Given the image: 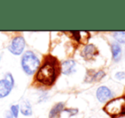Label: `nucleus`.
Instances as JSON below:
<instances>
[{
    "mask_svg": "<svg viewBox=\"0 0 125 118\" xmlns=\"http://www.w3.org/2000/svg\"><path fill=\"white\" fill-rule=\"evenodd\" d=\"M56 77V69L54 63L47 61L42 65L38 69L36 75V79L40 83L44 85H51L54 81Z\"/></svg>",
    "mask_w": 125,
    "mask_h": 118,
    "instance_id": "nucleus-1",
    "label": "nucleus"
},
{
    "mask_svg": "<svg viewBox=\"0 0 125 118\" xmlns=\"http://www.w3.org/2000/svg\"><path fill=\"white\" fill-rule=\"evenodd\" d=\"M113 37L117 42L121 44H125V32H114Z\"/></svg>",
    "mask_w": 125,
    "mask_h": 118,
    "instance_id": "nucleus-13",
    "label": "nucleus"
},
{
    "mask_svg": "<svg viewBox=\"0 0 125 118\" xmlns=\"http://www.w3.org/2000/svg\"><path fill=\"white\" fill-rule=\"evenodd\" d=\"M104 76H105V72L100 70V71L97 72V73H95L94 75H92V78H91L90 80H101Z\"/></svg>",
    "mask_w": 125,
    "mask_h": 118,
    "instance_id": "nucleus-15",
    "label": "nucleus"
},
{
    "mask_svg": "<svg viewBox=\"0 0 125 118\" xmlns=\"http://www.w3.org/2000/svg\"><path fill=\"white\" fill-rule=\"evenodd\" d=\"M15 86V80L10 73H6L4 78L0 80V98L7 97Z\"/></svg>",
    "mask_w": 125,
    "mask_h": 118,
    "instance_id": "nucleus-4",
    "label": "nucleus"
},
{
    "mask_svg": "<svg viewBox=\"0 0 125 118\" xmlns=\"http://www.w3.org/2000/svg\"><path fill=\"white\" fill-rule=\"evenodd\" d=\"M6 118H15V117L11 115V113H10V112H7V113H6Z\"/></svg>",
    "mask_w": 125,
    "mask_h": 118,
    "instance_id": "nucleus-18",
    "label": "nucleus"
},
{
    "mask_svg": "<svg viewBox=\"0 0 125 118\" xmlns=\"http://www.w3.org/2000/svg\"><path fill=\"white\" fill-rule=\"evenodd\" d=\"M19 111H20V105H12L11 108H10V113H11V115L15 118L18 117Z\"/></svg>",
    "mask_w": 125,
    "mask_h": 118,
    "instance_id": "nucleus-14",
    "label": "nucleus"
},
{
    "mask_svg": "<svg viewBox=\"0 0 125 118\" xmlns=\"http://www.w3.org/2000/svg\"><path fill=\"white\" fill-rule=\"evenodd\" d=\"M112 57L116 62H118L122 57V50H121L120 45L117 43H114L112 45Z\"/></svg>",
    "mask_w": 125,
    "mask_h": 118,
    "instance_id": "nucleus-10",
    "label": "nucleus"
},
{
    "mask_svg": "<svg viewBox=\"0 0 125 118\" xmlns=\"http://www.w3.org/2000/svg\"><path fill=\"white\" fill-rule=\"evenodd\" d=\"M96 97L100 102L103 103L112 97V92L108 87L102 86V87H100L96 92Z\"/></svg>",
    "mask_w": 125,
    "mask_h": 118,
    "instance_id": "nucleus-6",
    "label": "nucleus"
},
{
    "mask_svg": "<svg viewBox=\"0 0 125 118\" xmlns=\"http://www.w3.org/2000/svg\"><path fill=\"white\" fill-rule=\"evenodd\" d=\"M114 118H125V116H120V117H116Z\"/></svg>",
    "mask_w": 125,
    "mask_h": 118,
    "instance_id": "nucleus-19",
    "label": "nucleus"
},
{
    "mask_svg": "<svg viewBox=\"0 0 125 118\" xmlns=\"http://www.w3.org/2000/svg\"><path fill=\"white\" fill-rule=\"evenodd\" d=\"M75 65L76 63L73 60H67V61L63 62L61 64V72L64 75H70L73 71Z\"/></svg>",
    "mask_w": 125,
    "mask_h": 118,
    "instance_id": "nucleus-8",
    "label": "nucleus"
},
{
    "mask_svg": "<svg viewBox=\"0 0 125 118\" xmlns=\"http://www.w3.org/2000/svg\"><path fill=\"white\" fill-rule=\"evenodd\" d=\"M20 111L21 112L22 115L24 116H31L32 114V110H31V105L28 100H25L22 102V104L20 105Z\"/></svg>",
    "mask_w": 125,
    "mask_h": 118,
    "instance_id": "nucleus-9",
    "label": "nucleus"
},
{
    "mask_svg": "<svg viewBox=\"0 0 125 118\" xmlns=\"http://www.w3.org/2000/svg\"><path fill=\"white\" fill-rule=\"evenodd\" d=\"M73 33L74 34V36L77 38V40L81 43H87L88 39L89 38V32L85 31H77V32H73Z\"/></svg>",
    "mask_w": 125,
    "mask_h": 118,
    "instance_id": "nucleus-11",
    "label": "nucleus"
},
{
    "mask_svg": "<svg viewBox=\"0 0 125 118\" xmlns=\"http://www.w3.org/2000/svg\"><path fill=\"white\" fill-rule=\"evenodd\" d=\"M0 59H1V56H0Z\"/></svg>",
    "mask_w": 125,
    "mask_h": 118,
    "instance_id": "nucleus-20",
    "label": "nucleus"
},
{
    "mask_svg": "<svg viewBox=\"0 0 125 118\" xmlns=\"http://www.w3.org/2000/svg\"><path fill=\"white\" fill-rule=\"evenodd\" d=\"M105 111L112 117L122 115L125 112V97H121L110 101L104 108Z\"/></svg>",
    "mask_w": 125,
    "mask_h": 118,
    "instance_id": "nucleus-3",
    "label": "nucleus"
},
{
    "mask_svg": "<svg viewBox=\"0 0 125 118\" xmlns=\"http://www.w3.org/2000/svg\"><path fill=\"white\" fill-rule=\"evenodd\" d=\"M21 64L22 69L26 75H32L39 68L40 60L34 52L31 51H27L22 56Z\"/></svg>",
    "mask_w": 125,
    "mask_h": 118,
    "instance_id": "nucleus-2",
    "label": "nucleus"
},
{
    "mask_svg": "<svg viewBox=\"0 0 125 118\" xmlns=\"http://www.w3.org/2000/svg\"><path fill=\"white\" fill-rule=\"evenodd\" d=\"M65 111L70 113V117H71V116H74L77 113V109H67V110H65Z\"/></svg>",
    "mask_w": 125,
    "mask_h": 118,
    "instance_id": "nucleus-17",
    "label": "nucleus"
},
{
    "mask_svg": "<svg viewBox=\"0 0 125 118\" xmlns=\"http://www.w3.org/2000/svg\"><path fill=\"white\" fill-rule=\"evenodd\" d=\"M26 41L22 36H17L12 39L10 46H9V51L12 54L15 56H19L23 52L25 49Z\"/></svg>",
    "mask_w": 125,
    "mask_h": 118,
    "instance_id": "nucleus-5",
    "label": "nucleus"
},
{
    "mask_svg": "<svg viewBox=\"0 0 125 118\" xmlns=\"http://www.w3.org/2000/svg\"><path fill=\"white\" fill-rule=\"evenodd\" d=\"M115 77L117 80H123L125 78V73L124 72H117L115 75Z\"/></svg>",
    "mask_w": 125,
    "mask_h": 118,
    "instance_id": "nucleus-16",
    "label": "nucleus"
},
{
    "mask_svg": "<svg viewBox=\"0 0 125 118\" xmlns=\"http://www.w3.org/2000/svg\"><path fill=\"white\" fill-rule=\"evenodd\" d=\"M63 109H64V103H58L51 109L50 112V118H54L62 111Z\"/></svg>",
    "mask_w": 125,
    "mask_h": 118,
    "instance_id": "nucleus-12",
    "label": "nucleus"
},
{
    "mask_svg": "<svg viewBox=\"0 0 125 118\" xmlns=\"http://www.w3.org/2000/svg\"><path fill=\"white\" fill-rule=\"evenodd\" d=\"M97 54H98L97 49H96L95 46L93 45H86L82 52V56L87 60L92 59L93 57H95Z\"/></svg>",
    "mask_w": 125,
    "mask_h": 118,
    "instance_id": "nucleus-7",
    "label": "nucleus"
}]
</instances>
